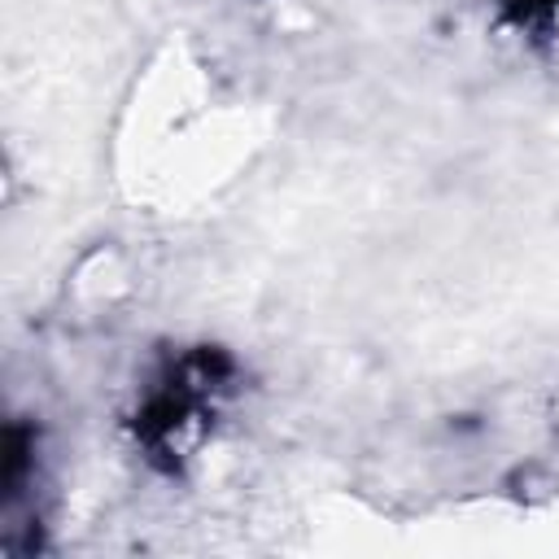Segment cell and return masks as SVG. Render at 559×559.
I'll return each instance as SVG.
<instances>
[{"label": "cell", "mask_w": 559, "mask_h": 559, "mask_svg": "<svg viewBox=\"0 0 559 559\" xmlns=\"http://www.w3.org/2000/svg\"><path fill=\"white\" fill-rule=\"evenodd\" d=\"M227 380V362L218 354H188L183 362H175V371L148 393L144 411H140V441L157 454H170L183 445L188 428H197L201 411L214 402L218 384Z\"/></svg>", "instance_id": "6da1fadb"}, {"label": "cell", "mask_w": 559, "mask_h": 559, "mask_svg": "<svg viewBox=\"0 0 559 559\" xmlns=\"http://www.w3.org/2000/svg\"><path fill=\"white\" fill-rule=\"evenodd\" d=\"M550 4H559V0H507V9H511L520 22H524L528 13H537V9H550Z\"/></svg>", "instance_id": "7a4b0ae2"}]
</instances>
